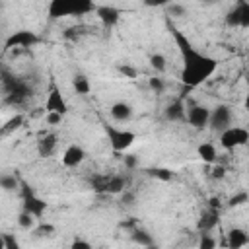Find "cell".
I'll return each instance as SVG.
<instances>
[{
	"mask_svg": "<svg viewBox=\"0 0 249 249\" xmlns=\"http://www.w3.org/2000/svg\"><path fill=\"white\" fill-rule=\"evenodd\" d=\"M167 27L171 31V37L179 49L181 54V82L187 88H196L200 84H204L218 68V60L202 51H198L183 31H179L171 21H167Z\"/></svg>",
	"mask_w": 249,
	"mask_h": 249,
	"instance_id": "6da1fadb",
	"label": "cell"
},
{
	"mask_svg": "<svg viewBox=\"0 0 249 249\" xmlns=\"http://www.w3.org/2000/svg\"><path fill=\"white\" fill-rule=\"evenodd\" d=\"M47 10L53 19H58L64 16H86L95 12V4L88 0H53Z\"/></svg>",
	"mask_w": 249,
	"mask_h": 249,
	"instance_id": "7a4b0ae2",
	"label": "cell"
},
{
	"mask_svg": "<svg viewBox=\"0 0 249 249\" xmlns=\"http://www.w3.org/2000/svg\"><path fill=\"white\" fill-rule=\"evenodd\" d=\"M105 134H107V140L113 152H126L136 140V132L128 128H119L113 124H105Z\"/></svg>",
	"mask_w": 249,
	"mask_h": 249,
	"instance_id": "3957f363",
	"label": "cell"
},
{
	"mask_svg": "<svg viewBox=\"0 0 249 249\" xmlns=\"http://www.w3.org/2000/svg\"><path fill=\"white\" fill-rule=\"evenodd\" d=\"M39 43V37L29 31V29H18L10 33L4 41V51H19V49H29Z\"/></svg>",
	"mask_w": 249,
	"mask_h": 249,
	"instance_id": "277c9868",
	"label": "cell"
},
{
	"mask_svg": "<svg viewBox=\"0 0 249 249\" xmlns=\"http://www.w3.org/2000/svg\"><path fill=\"white\" fill-rule=\"evenodd\" d=\"M249 140V130L243 126H230L220 132V146L224 150H235L239 146H245Z\"/></svg>",
	"mask_w": 249,
	"mask_h": 249,
	"instance_id": "5b68a950",
	"label": "cell"
},
{
	"mask_svg": "<svg viewBox=\"0 0 249 249\" xmlns=\"http://www.w3.org/2000/svg\"><path fill=\"white\" fill-rule=\"evenodd\" d=\"M21 200H23V210L25 212H29L33 218H43V214H45V210H47V202L41 198V196H37L33 191H31V187L29 185H25L23 181H21Z\"/></svg>",
	"mask_w": 249,
	"mask_h": 249,
	"instance_id": "8992f818",
	"label": "cell"
},
{
	"mask_svg": "<svg viewBox=\"0 0 249 249\" xmlns=\"http://www.w3.org/2000/svg\"><path fill=\"white\" fill-rule=\"evenodd\" d=\"M231 119H233V113H231V107L230 105H216L214 109H210V119H208V124L212 126V130H226L231 126Z\"/></svg>",
	"mask_w": 249,
	"mask_h": 249,
	"instance_id": "52a82bcc",
	"label": "cell"
},
{
	"mask_svg": "<svg viewBox=\"0 0 249 249\" xmlns=\"http://www.w3.org/2000/svg\"><path fill=\"white\" fill-rule=\"evenodd\" d=\"M45 111L47 113H56V115H66L68 113V105H66V99L62 97L60 89L56 84H51L49 88V93H47V101H45Z\"/></svg>",
	"mask_w": 249,
	"mask_h": 249,
	"instance_id": "ba28073f",
	"label": "cell"
},
{
	"mask_svg": "<svg viewBox=\"0 0 249 249\" xmlns=\"http://www.w3.org/2000/svg\"><path fill=\"white\" fill-rule=\"evenodd\" d=\"M208 119H210V107H206V105H193L185 113V121L193 128H198V130L208 126Z\"/></svg>",
	"mask_w": 249,
	"mask_h": 249,
	"instance_id": "9c48e42d",
	"label": "cell"
},
{
	"mask_svg": "<svg viewBox=\"0 0 249 249\" xmlns=\"http://www.w3.org/2000/svg\"><path fill=\"white\" fill-rule=\"evenodd\" d=\"M228 25H235V27H247L249 25V4L247 2H237L233 6V10L228 12L226 16Z\"/></svg>",
	"mask_w": 249,
	"mask_h": 249,
	"instance_id": "30bf717a",
	"label": "cell"
},
{
	"mask_svg": "<svg viewBox=\"0 0 249 249\" xmlns=\"http://www.w3.org/2000/svg\"><path fill=\"white\" fill-rule=\"evenodd\" d=\"M95 189L109 193V195H121L126 191V179L123 175H107L99 179V185Z\"/></svg>",
	"mask_w": 249,
	"mask_h": 249,
	"instance_id": "8fae6325",
	"label": "cell"
},
{
	"mask_svg": "<svg viewBox=\"0 0 249 249\" xmlns=\"http://www.w3.org/2000/svg\"><path fill=\"white\" fill-rule=\"evenodd\" d=\"M86 160V150L80 144H70L62 154V165L64 167H78Z\"/></svg>",
	"mask_w": 249,
	"mask_h": 249,
	"instance_id": "7c38bea8",
	"label": "cell"
},
{
	"mask_svg": "<svg viewBox=\"0 0 249 249\" xmlns=\"http://www.w3.org/2000/svg\"><path fill=\"white\" fill-rule=\"evenodd\" d=\"M109 113H111L113 121H117V123H128L132 119V115H134V107L128 101H115L109 107Z\"/></svg>",
	"mask_w": 249,
	"mask_h": 249,
	"instance_id": "4fadbf2b",
	"label": "cell"
},
{
	"mask_svg": "<svg viewBox=\"0 0 249 249\" xmlns=\"http://www.w3.org/2000/svg\"><path fill=\"white\" fill-rule=\"evenodd\" d=\"M249 243V233L243 228H231L228 231V249H243Z\"/></svg>",
	"mask_w": 249,
	"mask_h": 249,
	"instance_id": "5bb4252c",
	"label": "cell"
},
{
	"mask_svg": "<svg viewBox=\"0 0 249 249\" xmlns=\"http://www.w3.org/2000/svg\"><path fill=\"white\" fill-rule=\"evenodd\" d=\"M95 14L107 27H113L121 18L119 8H115V6H95Z\"/></svg>",
	"mask_w": 249,
	"mask_h": 249,
	"instance_id": "9a60e30c",
	"label": "cell"
},
{
	"mask_svg": "<svg viewBox=\"0 0 249 249\" xmlns=\"http://www.w3.org/2000/svg\"><path fill=\"white\" fill-rule=\"evenodd\" d=\"M56 144H58L56 134H45V136H41V140L37 142V152H39V156H41V158L53 156Z\"/></svg>",
	"mask_w": 249,
	"mask_h": 249,
	"instance_id": "2e32d148",
	"label": "cell"
},
{
	"mask_svg": "<svg viewBox=\"0 0 249 249\" xmlns=\"http://www.w3.org/2000/svg\"><path fill=\"white\" fill-rule=\"evenodd\" d=\"M196 154H198V158H200L204 163H212V165L216 163L218 152H216V146H214L212 142H202V144H198Z\"/></svg>",
	"mask_w": 249,
	"mask_h": 249,
	"instance_id": "e0dca14e",
	"label": "cell"
},
{
	"mask_svg": "<svg viewBox=\"0 0 249 249\" xmlns=\"http://www.w3.org/2000/svg\"><path fill=\"white\" fill-rule=\"evenodd\" d=\"M21 187V181L16 173H0V189L6 193H14Z\"/></svg>",
	"mask_w": 249,
	"mask_h": 249,
	"instance_id": "ac0fdd59",
	"label": "cell"
},
{
	"mask_svg": "<svg viewBox=\"0 0 249 249\" xmlns=\"http://www.w3.org/2000/svg\"><path fill=\"white\" fill-rule=\"evenodd\" d=\"M185 113H187L185 105L181 101H175V103H171V105L165 107V113L163 115H165L167 121H185Z\"/></svg>",
	"mask_w": 249,
	"mask_h": 249,
	"instance_id": "d6986e66",
	"label": "cell"
},
{
	"mask_svg": "<svg viewBox=\"0 0 249 249\" xmlns=\"http://www.w3.org/2000/svg\"><path fill=\"white\" fill-rule=\"evenodd\" d=\"M31 233L35 239H49V237H54L56 228L53 224H47V222H37V226L31 230Z\"/></svg>",
	"mask_w": 249,
	"mask_h": 249,
	"instance_id": "ffe728a7",
	"label": "cell"
},
{
	"mask_svg": "<svg viewBox=\"0 0 249 249\" xmlns=\"http://www.w3.org/2000/svg\"><path fill=\"white\" fill-rule=\"evenodd\" d=\"M72 88H74V91H76L78 95H88V93L91 91V84H89L88 76H84V74H74V78H72Z\"/></svg>",
	"mask_w": 249,
	"mask_h": 249,
	"instance_id": "44dd1931",
	"label": "cell"
},
{
	"mask_svg": "<svg viewBox=\"0 0 249 249\" xmlns=\"http://www.w3.org/2000/svg\"><path fill=\"white\" fill-rule=\"evenodd\" d=\"M216 224H218V212L212 208V210H208V212H204V214L200 216V220H198V230H200V231H210Z\"/></svg>",
	"mask_w": 249,
	"mask_h": 249,
	"instance_id": "7402d4cb",
	"label": "cell"
},
{
	"mask_svg": "<svg viewBox=\"0 0 249 249\" xmlns=\"http://www.w3.org/2000/svg\"><path fill=\"white\" fill-rule=\"evenodd\" d=\"M132 241H134L136 245H140V247H146V245L154 243V237H152L150 231H146V230H142V228H136V230L132 231Z\"/></svg>",
	"mask_w": 249,
	"mask_h": 249,
	"instance_id": "603a6c76",
	"label": "cell"
},
{
	"mask_svg": "<svg viewBox=\"0 0 249 249\" xmlns=\"http://www.w3.org/2000/svg\"><path fill=\"white\" fill-rule=\"evenodd\" d=\"M18 226H19L21 230H25V231H31V230L37 226V218H33L29 212L21 210L19 216H18Z\"/></svg>",
	"mask_w": 249,
	"mask_h": 249,
	"instance_id": "cb8c5ba5",
	"label": "cell"
},
{
	"mask_svg": "<svg viewBox=\"0 0 249 249\" xmlns=\"http://www.w3.org/2000/svg\"><path fill=\"white\" fill-rule=\"evenodd\" d=\"M216 237L210 231H200V239H198V247L196 249H216Z\"/></svg>",
	"mask_w": 249,
	"mask_h": 249,
	"instance_id": "d4e9b609",
	"label": "cell"
},
{
	"mask_svg": "<svg viewBox=\"0 0 249 249\" xmlns=\"http://www.w3.org/2000/svg\"><path fill=\"white\" fill-rule=\"evenodd\" d=\"M150 66L156 72H163L167 68V60H165V56L161 53H154V54H150Z\"/></svg>",
	"mask_w": 249,
	"mask_h": 249,
	"instance_id": "484cf974",
	"label": "cell"
},
{
	"mask_svg": "<svg viewBox=\"0 0 249 249\" xmlns=\"http://www.w3.org/2000/svg\"><path fill=\"white\" fill-rule=\"evenodd\" d=\"M150 175L160 179V181H171L173 179V171L167 167H154V169H150Z\"/></svg>",
	"mask_w": 249,
	"mask_h": 249,
	"instance_id": "4316f807",
	"label": "cell"
},
{
	"mask_svg": "<svg viewBox=\"0 0 249 249\" xmlns=\"http://www.w3.org/2000/svg\"><path fill=\"white\" fill-rule=\"evenodd\" d=\"M21 123H23V117L21 115H16V117H12L2 128H0V132L2 134H8V132H12V130H16V128H19L21 126Z\"/></svg>",
	"mask_w": 249,
	"mask_h": 249,
	"instance_id": "83f0119b",
	"label": "cell"
},
{
	"mask_svg": "<svg viewBox=\"0 0 249 249\" xmlns=\"http://www.w3.org/2000/svg\"><path fill=\"white\" fill-rule=\"evenodd\" d=\"M165 10H167V14H169V16H175V18H179V16H185V14H187V8H185L183 4H177V2L167 4V6H165Z\"/></svg>",
	"mask_w": 249,
	"mask_h": 249,
	"instance_id": "f1b7e54d",
	"label": "cell"
},
{
	"mask_svg": "<svg viewBox=\"0 0 249 249\" xmlns=\"http://www.w3.org/2000/svg\"><path fill=\"white\" fill-rule=\"evenodd\" d=\"M148 88L156 93H161L165 89V82L160 78V76H154V78H148Z\"/></svg>",
	"mask_w": 249,
	"mask_h": 249,
	"instance_id": "f546056e",
	"label": "cell"
},
{
	"mask_svg": "<svg viewBox=\"0 0 249 249\" xmlns=\"http://www.w3.org/2000/svg\"><path fill=\"white\" fill-rule=\"evenodd\" d=\"M68 249H93V245L84 237H74Z\"/></svg>",
	"mask_w": 249,
	"mask_h": 249,
	"instance_id": "4dcf8cb0",
	"label": "cell"
},
{
	"mask_svg": "<svg viewBox=\"0 0 249 249\" xmlns=\"http://www.w3.org/2000/svg\"><path fill=\"white\" fill-rule=\"evenodd\" d=\"M247 200H249L247 193H245V191H241V193H237V195H233V196L230 198V206H241V204H245Z\"/></svg>",
	"mask_w": 249,
	"mask_h": 249,
	"instance_id": "1f68e13d",
	"label": "cell"
},
{
	"mask_svg": "<svg viewBox=\"0 0 249 249\" xmlns=\"http://www.w3.org/2000/svg\"><path fill=\"white\" fill-rule=\"evenodd\" d=\"M6 249H21V245L14 233H6Z\"/></svg>",
	"mask_w": 249,
	"mask_h": 249,
	"instance_id": "d6a6232c",
	"label": "cell"
},
{
	"mask_svg": "<svg viewBox=\"0 0 249 249\" xmlns=\"http://www.w3.org/2000/svg\"><path fill=\"white\" fill-rule=\"evenodd\" d=\"M224 175H226V167L224 165H214L212 167V177L214 179H224Z\"/></svg>",
	"mask_w": 249,
	"mask_h": 249,
	"instance_id": "836d02e7",
	"label": "cell"
},
{
	"mask_svg": "<svg viewBox=\"0 0 249 249\" xmlns=\"http://www.w3.org/2000/svg\"><path fill=\"white\" fill-rule=\"evenodd\" d=\"M62 121V115H56V113H47V123L49 124H58Z\"/></svg>",
	"mask_w": 249,
	"mask_h": 249,
	"instance_id": "e575fe53",
	"label": "cell"
},
{
	"mask_svg": "<svg viewBox=\"0 0 249 249\" xmlns=\"http://www.w3.org/2000/svg\"><path fill=\"white\" fill-rule=\"evenodd\" d=\"M119 70H121L124 76H128V78H134V76H136V70L130 68V66H126V64H124V66H119Z\"/></svg>",
	"mask_w": 249,
	"mask_h": 249,
	"instance_id": "d590c367",
	"label": "cell"
},
{
	"mask_svg": "<svg viewBox=\"0 0 249 249\" xmlns=\"http://www.w3.org/2000/svg\"><path fill=\"white\" fill-rule=\"evenodd\" d=\"M124 165L126 167H134L136 165V158L134 156H124Z\"/></svg>",
	"mask_w": 249,
	"mask_h": 249,
	"instance_id": "8d00e7d4",
	"label": "cell"
},
{
	"mask_svg": "<svg viewBox=\"0 0 249 249\" xmlns=\"http://www.w3.org/2000/svg\"><path fill=\"white\" fill-rule=\"evenodd\" d=\"M0 249H6V233H0Z\"/></svg>",
	"mask_w": 249,
	"mask_h": 249,
	"instance_id": "74e56055",
	"label": "cell"
},
{
	"mask_svg": "<svg viewBox=\"0 0 249 249\" xmlns=\"http://www.w3.org/2000/svg\"><path fill=\"white\" fill-rule=\"evenodd\" d=\"M142 249H161V247H160V245L154 241V243H150V245H146V247H142Z\"/></svg>",
	"mask_w": 249,
	"mask_h": 249,
	"instance_id": "f35d334b",
	"label": "cell"
},
{
	"mask_svg": "<svg viewBox=\"0 0 249 249\" xmlns=\"http://www.w3.org/2000/svg\"><path fill=\"white\" fill-rule=\"evenodd\" d=\"M226 249H228V247H226Z\"/></svg>",
	"mask_w": 249,
	"mask_h": 249,
	"instance_id": "ab89813d",
	"label": "cell"
}]
</instances>
